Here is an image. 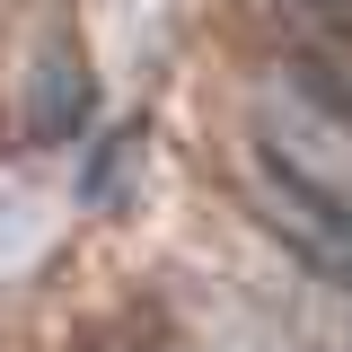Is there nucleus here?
Wrapping results in <instances>:
<instances>
[{"label": "nucleus", "mask_w": 352, "mask_h": 352, "mask_svg": "<svg viewBox=\"0 0 352 352\" xmlns=\"http://www.w3.org/2000/svg\"><path fill=\"white\" fill-rule=\"evenodd\" d=\"M53 238V212H44V194L27 176H0V273H18V264H36V247Z\"/></svg>", "instance_id": "7ed1b4c3"}, {"label": "nucleus", "mask_w": 352, "mask_h": 352, "mask_svg": "<svg viewBox=\"0 0 352 352\" xmlns=\"http://www.w3.org/2000/svg\"><path fill=\"white\" fill-rule=\"evenodd\" d=\"M88 106H97L88 62L71 44H44L36 71H27V132H36V141H71V132H88Z\"/></svg>", "instance_id": "f03ea898"}, {"label": "nucleus", "mask_w": 352, "mask_h": 352, "mask_svg": "<svg viewBox=\"0 0 352 352\" xmlns=\"http://www.w3.org/2000/svg\"><path fill=\"white\" fill-rule=\"evenodd\" d=\"M256 212L317 291L352 300V124L308 88H264L247 115Z\"/></svg>", "instance_id": "f257e3e1"}, {"label": "nucleus", "mask_w": 352, "mask_h": 352, "mask_svg": "<svg viewBox=\"0 0 352 352\" xmlns=\"http://www.w3.org/2000/svg\"><path fill=\"white\" fill-rule=\"evenodd\" d=\"M168 352H185V344H168Z\"/></svg>", "instance_id": "20e7f679"}]
</instances>
